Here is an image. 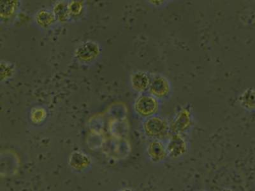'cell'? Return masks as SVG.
<instances>
[{
    "instance_id": "obj_14",
    "label": "cell",
    "mask_w": 255,
    "mask_h": 191,
    "mask_svg": "<svg viewBox=\"0 0 255 191\" xmlns=\"http://www.w3.org/2000/svg\"><path fill=\"white\" fill-rule=\"evenodd\" d=\"M45 117V111L43 109H36L32 112L31 117L33 120H35V122L42 121Z\"/></svg>"
},
{
    "instance_id": "obj_7",
    "label": "cell",
    "mask_w": 255,
    "mask_h": 191,
    "mask_svg": "<svg viewBox=\"0 0 255 191\" xmlns=\"http://www.w3.org/2000/svg\"><path fill=\"white\" fill-rule=\"evenodd\" d=\"M192 124V116L189 109L183 108L180 110L175 116L172 123L170 125V131L176 134L184 133L190 128Z\"/></svg>"
},
{
    "instance_id": "obj_11",
    "label": "cell",
    "mask_w": 255,
    "mask_h": 191,
    "mask_svg": "<svg viewBox=\"0 0 255 191\" xmlns=\"http://www.w3.org/2000/svg\"><path fill=\"white\" fill-rule=\"evenodd\" d=\"M53 13L57 20L61 22L68 21L70 16L68 10V3L65 1H59L54 6Z\"/></svg>"
},
{
    "instance_id": "obj_16",
    "label": "cell",
    "mask_w": 255,
    "mask_h": 191,
    "mask_svg": "<svg viewBox=\"0 0 255 191\" xmlns=\"http://www.w3.org/2000/svg\"><path fill=\"white\" fill-rule=\"evenodd\" d=\"M131 191L129 190H122V191Z\"/></svg>"
},
{
    "instance_id": "obj_15",
    "label": "cell",
    "mask_w": 255,
    "mask_h": 191,
    "mask_svg": "<svg viewBox=\"0 0 255 191\" xmlns=\"http://www.w3.org/2000/svg\"><path fill=\"white\" fill-rule=\"evenodd\" d=\"M222 191H233L230 190V189H225V190H223Z\"/></svg>"
},
{
    "instance_id": "obj_13",
    "label": "cell",
    "mask_w": 255,
    "mask_h": 191,
    "mask_svg": "<svg viewBox=\"0 0 255 191\" xmlns=\"http://www.w3.org/2000/svg\"><path fill=\"white\" fill-rule=\"evenodd\" d=\"M70 16H77L83 12V3L81 1H72L68 3Z\"/></svg>"
},
{
    "instance_id": "obj_6",
    "label": "cell",
    "mask_w": 255,
    "mask_h": 191,
    "mask_svg": "<svg viewBox=\"0 0 255 191\" xmlns=\"http://www.w3.org/2000/svg\"><path fill=\"white\" fill-rule=\"evenodd\" d=\"M100 47L97 42L93 41H86L79 45L76 52L77 60L82 62H90L95 60L100 55Z\"/></svg>"
},
{
    "instance_id": "obj_5",
    "label": "cell",
    "mask_w": 255,
    "mask_h": 191,
    "mask_svg": "<svg viewBox=\"0 0 255 191\" xmlns=\"http://www.w3.org/2000/svg\"><path fill=\"white\" fill-rule=\"evenodd\" d=\"M146 152L148 159L153 163H162L168 158L166 142L163 140L151 141L147 145Z\"/></svg>"
},
{
    "instance_id": "obj_8",
    "label": "cell",
    "mask_w": 255,
    "mask_h": 191,
    "mask_svg": "<svg viewBox=\"0 0 255 191\" xmlns=\"http://www.w3.org/2000/svg\"><path fill=\"white\" fill-rule=\"evenodd\" d=\"M151 77L144 72H134L131 76V85L135 92L143 94L149 90Z\"/></svg>"
},
{
    "instance_id": "obj_9",
    "label": "cell",
    "mask_w": 255,
    "mask_h": 191,
    "mask_svg": "<svg viewBox=\"0 0 255 191\" xmlns=\"http://www.w3.org/2000/svg\"><path fill=\"white\" fill-rule=\"evenodd\" d=\"M239 102L243 108L248 111H255V90L249 88L239 96Z\"/></svg>"
},
{
    "instance_id": "obj_1",
    "label": "cell",
    "mask_w": 255,
    "mask_h": 191,
    "mask_svg": "<svg viewBox=\"0 0 255 191\" xmlns=\"http://www.w3.org/2000/svg\"><path fill=\"white\" fill-rule=\"evenodd\" d=\"M143 133L152 140H162L167 138L170 131L167 120L159 115L147 118L143 122Z\"/></svg>"
},
{
    "instance_id": "obj_2",
    "label": "cell",
    "mask_w": 255,
    "mask_h": 191,
    "mask_svg": "<svg viewBox=\"0 0 255 191\" xmlns=\"http://www.w3.org/2000/svg\"><path fill=\"white\" fill-rule=\"evenodd\" d=\"M134 110L140 117L147 118L156 115L159 108V99L150 94H141L135 99Z\"/></svg>"
},
{
    "instance_id": "obj_12",
    "label": "cell",
    "mask_w": 255,
    "mask_h": 191,
    "mask_svg": "<svg viewBox=\"0 0 255 191\" xmlns=\"http://www.w3.org/2000/svg\"><path fill=\"white\" fill-rule=\"evenodd\" d=\"M19 3L17 1H2L1 2V17L2 19H9L14 14Z\"/></svg>"
},
{
    "instance_id": "obj_10",
    "label": "cell",
    "mask_w": 255,
    "mask_h": 191,
    "mask_svg": "<svg viewBox=\"0 0 255 191\" xmlns=\"http://www.w3.org/2000/svg\"><path fill=\"white\" fill-rule=\"evenodd\" d=\"M36 23L43 28H48L56 22V18L53 12L42 9L36 13L35 16Z\"/></svg>"
},
{
    "instance_id": "obj_4",
    "label": "cell",
    "mask_w": 255,
    "mask_h": 191,
    "mask_svg": "<svg viewBox=\"0 0 255 191\" xmlns=\"http://www.w3.org/2000/svg\"><path fill=\"white\" fill-rule=\"evenodd\" d=\"M171 84L165 77L161 75H155L151 77L149 94L158 99H165L171 93Z\"/></svg>"
},
{
    "instance_id": "obj_3",
    "label": "cell",
    "mask_w": 255,
    "mask_h": 191,
    "mask_svg": "<svg viewBox=\"0 0 255 191\" xmlns=\"http://www.w3.org/2000/svg\"><path fill=\"white\" fill-rule=\"evenodd\" d=\"M165 142L168 158H181L187 153L188 143L181 134L174 133Z\"/></svg>"
}]
</instances>
